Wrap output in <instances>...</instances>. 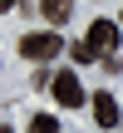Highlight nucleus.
<instances>
[{
    "mask_svg": "<svg viewBox=\"0 0 123 133\" xmlns=\"http://www.w3.org/2000/svg\"><path fill=\"white\" fill-rule=\"evenodd\" d=\"M20 54H25L30 64L59 59V54H64V35H59V30H30V35H20Z\"/></svg>",
    "mask_w": 123,
    "mask_h": 133,
    "instance_id": "obj_1",
    "label": "nucleus"
},
{
    "mask_svg": "<svg viewBox=\"0 0 123 133\" xmlns=\"http://www.w3.org/2000/svg\"><path fill=\"white\" fill-rule=\"evenodd\" d=\"M118 35H123V25H118V20H94L84 39H89V49L104 59V54H118Z\"/></svg>",
    "mask_w": 123,
    "mask_h": 133,
    "instance_id": "obj_2",
    "label": "nucleus"
},
{
    "mask_svg": "<svg viewBox=\"0 0 123 133\" xmlns=\"http://www.w3.org/2000/svg\"><path fill=\"white\" fill-rule=\"evenodd\" d=\"M49 89H54V104H64V109H79V104H84V84H79L74 69H59Z\"/></svg>",
    "mask_w": 123,
    "mask_h": 133,
    "instance_id": "obj_3",
    "label": "nucleus"
},
{
    "mask_svg": "<svg viewBox=\"0 0 123 133\" xmlns=\"http://www.w3.org/2000/svg\"><path fill=\"white\" fill-rule=\"evenodd\" d=\"M89 104H94V123H99V128H118V123H123V114H118V99H113L108 89H99V94H94Z\"/></svg>",
    "mask_w": 123,
    "mask_h": 133,
    "instance_id": "obj_4",
    "label": "nucleus"
},
{
    "mask_svg": "<svg viewBox=\"0 0 123 133\" xmlns=\"http://www.w3.org/2000/svg\"><path fill=\"white\" fill-rule=\"evenodd\" d=\"M39 15H44L49 25H69V15H74V0H39Z\"/></svg>",
    "mask_w": 123,
    "mask_h": 133,
    "instance_id": "obj_5",
    "label": "nucleus"
},
{
    "mask_svg": "<svg viewBox=\"0 0 123 133\" xmlns=\"http://www.w3.org/2000/svg\"><path fill=\"white\" fill-rule=\"evenodd\" d=\"M69 59H74V64H94L99 54L89 49V39H79V44H69Z\"/></svg>",
    "mask_w": 123,
    "mask_h": 133,
    "instance_id": "obj_6",
    "label": "nucleus"
},
{
    "mask_svg": "<svg viewBox=\"0 0 123 133\" xmlns=\"http://www.w3.org/2000/svg\"><path fill=\"white\" fill-rule=\"evenodd\" d=\"M30 79H35V89H44V84H54V69H49V59H39Z\"/></svg>",
    "mask_w": 123,
    "mask_h": 133,
    "instance_id": "obj_7",
    "label": "nucleus"
},
{
    "mask_svg": "<svg viewBox=\"0 0 123 133\" xmlns=\"http://www.w3.org/2000/svg\"><path fill=\"white\" fill-rule=\"evenodd\" d=\"M30 128H35V133H54V128H59V118H54V114H35Z\"/></svg>",
    "mask_w": 123,
    "mask_h": 133,
    "instance_id": "obj_8",
    "label": "nucleus"
},
{
    "mask_svg": "<svg viewBox=\"0 0 123 133\" xmlns=\"http://www.w3.org/2000/svg\"><path fill=\"white\" fill-rule=\"evenodd\" d=\"M10 5H20V0H0V10H10Z\"/></svg>",
    "mask_w": 123,
    "mask_h": 133,
    "instance_id": "obj_9",
    "label": "nucleus"
},
{
    "mask_svg": "<svg viewBox=\"0 0 123 133\" xmlns=\"http://www.w3.org/2000/svg\"><path fill=\"white\" fill-rule=\"evenodd\" d=\"M118 25H123V15H118Z\"/></svg>",
    "mask_w": 123,
    "mask_h": 133,
    "instance_id": "obj_10",
    "label": "nucleus"
}]
</instances>
